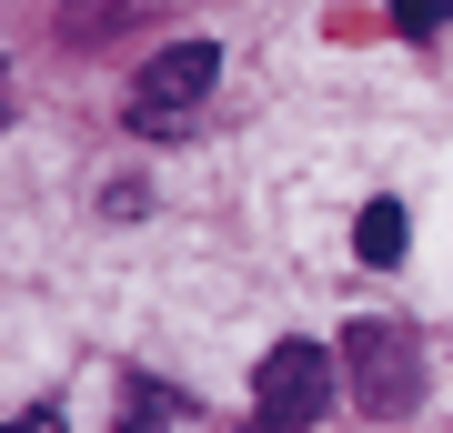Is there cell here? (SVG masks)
Wrapping results in <instances>:
<instances>
[{
    "label": "cell",
    "instance_id": "cell-1",
    "mask_svg": "<svg viewBox=\"0 0 453 433\" xmlns=\"http://www.w3.org/2000/svg\"><path fill=\"white\" fill-rule=\"evenodd\" d=\"M342 383H353V403H363V414H413V393H423V343L403 333V322H383V313H372V322H353V333H342Z\"/></svg>",
    "mask_w": 453,
    "mask_h": 433
},
{
    "label": "cell",
    "instance_id": "cell-2",
    "mask_svg": "<svg viewBox=\"0 0 453 433\" xmlns=\"http://www.w3.org/2000/svg\"><path fill=\"white\" fill-rule=\"evenodd\" d=\"M211 71H222V50H211V41H172V50H151L142 81H131V131H172V121H192V101L211 91Z\"/></svg>",
    "mask_w": 453,
    "mask_h": 433
},
{
    "label": "cell",
    "instance_id": "cell-3",
    "mask_svg": "<svg viewBox=\"0 0 453 433\" xmlns=\"http://www.w3.org/2000/svg\"><path fill=\"white\" fill-rule=\"evenodd\" d=\"M333 353H312V343H273V353H262V414H273L282 433L292 423H312V414H323V403H333Z\"/></svg>",
    "mask_w": 453,
    "mask_h": 433
},
{
    "label": "cell",
    "instance_id": "cell-4",
    "mask_svg": "<svg viewBox=\"0 0 453 433\" xmlns=\"http://www.w3.org/2000/svg\"><path fill=\"white\" fill-rule=\"evenodd\" d=\"M353 252L372 262V273H393V262H403V202H363V222H353Z\"/></svg>",
    "mask_w": 453,
    "mask_h": 433
},
{
    "label": "cell",
    "instance_id": "cell-5",
    "mask_svg": "<svg viewBox=\"0 0 453 433\" xmlns=\"http://www.w3.org/2000/svg\"><path fill=\"white\" fill-rule=\"evenodd\" d=\"M162 423H172V393H151V383H142V393H131V423H121V433H162Z\"/></svg>",
    "mask_w": 453,
    "mask_h": 433
},
{
    "label": "cell",
    "instance_id": "cell-6",
    "mask_svg": "<svg viewBox=\"0 0 453 433\" xmlns=\"http://www.w3.org/2000/svg\"><path fill=\"white\" fill-rule=\"evenodd\" d=\"M393 20H403V31H443L453 0H393Z\"/></svg>",
    "mask_w": 453,
    "mask_h": 433
},
{
    "label": "cell",
    "instance_id": "cell-7",
    "mask_svg": "<svg viewBox=\"0 0 453 433\" xmlns=\"http://www.w3.org/2000/svg\"><path fill=\"white\" fill-rule=\"evenodd\" d=\"M0 433H61V414H50V403H31V414H11Z\"/></svg>",
    "mask_w": 453,
    "mask_h": 433
},
{
    "label": "cell",
    "instance_id": "cell-8",
    "mask_svg": "<svg viewBox=\"0 0 453 433\" xmlns=\"http://www.w3.org/2000/svg\"><path fill=\"white\" fill-rule=\"evenodd\" d=\"M262 433H282V423H262Z\"/></svg>",
    "mask_w": 453,
    "mask_h": 433
}]
</instances>
